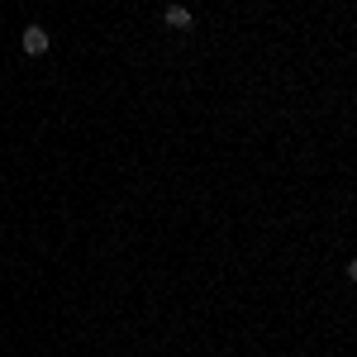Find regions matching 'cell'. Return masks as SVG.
I'll use <instances>...</instances> for the list:
<instances>
[{"label":"cell","mask_w":357,"mask_h":357,"mask_svg":"<svg viewBox=\"0 0 357 357\" xmlns=\"http://www.w3.org/2000/svg\"><path fill=\"white\" fill-rule=\"evenodd\" d=\"M48 43H53V38H48V29H43V24H29L24 29V53L29 57H43V53H48Z\"/></svg>","instance_id":"cell-1"},{"label":"cell","mask_w":357,"mask_h":357,"mask_svg":"<svg viewBox=\"0 0 357 357\" xmlns=\"http://www.w3.org/2000/svg\"><path fill=\"white\" fill-rule=\"evenodd\" d=\"M162 24H167V29H176V33H191V10L172 0V5L162 10Z\"/></svg>","instance_id":"cell-2"}]
</instances>
